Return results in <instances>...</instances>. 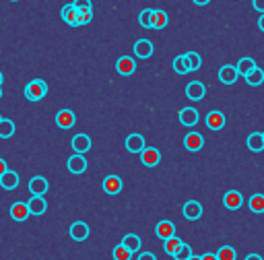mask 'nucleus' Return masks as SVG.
<instances>
[{"label": "nucleus", "mask_w": 264, "mask_h": 260, "mask_svg": "<svg viewBox=\"0 0 264 260\" xmlns=\"http://www.w3.org/2000/svg\"><path fill=\"white\" fill-rule=\"evenodd\" d=\"M48 93V83L41 79H33L31 83H27L25 87V97L29 101H41Z\"/></svg>", "instance_id": "obj_1"}, {"label": "nucleus", "mask_w": 264, "mask_h": 260, "mask_svg": "<svg viewBox=\"0 0 264 260\" xmlns=\"http://www.w3.org/2000/svg\"><path fill=\"white\" fill-rule=\"evenodd\" d=\"M205 95H207V87H205L201 81H192V83L186 85V97H188V99L201 101Z\"/></svg>", "instance_id": "obj_2"}, {"label": "nucleus", "mask_w": 264, "mask_h": 260, "mask_svg": "<svg viewBox=\"0 0 264 260\" xmlns=\"http://www.w3.org/2000/svg\"><path fill=\"white\" fill-rule=\"evenodd\" d=\"M239 73H237V67H233V64H223L221 69H219V81H221L223 85H233L237 81Z\"/></svg>", "instance_id": "obj_3"}, {"label": "nucleus", "mask_w": 264, "mask_h": 260, "mask_svg": "<svg viewBox=\"0 0 264 260\" xmlns=\"http://www.w3.org/2000/svg\"><path fill=\"white\" fill-rule=\"evenodd\" d=\"M141 161L147 165V167H155L159 161H161V153L157 147H145V151L141 153Z\"/></svg>", "instance_id": "obj_4"}, {"label": "nucleus", "mask_w": 264, "mask_h": 260, "mask_svg": "<svg viewBox=\"0 0 264 260\" xmlns=\"http://www.w3.org/2000/svg\"><path fill=\"white\" fill-rule=\"evenodd\" d=\"M62 19L66 21V25H71V27H81L79 25V9L71 3V5H64L62 11H60Z\"/></svg>", "instance_id": "obj_5"}, {"label": "nucleus", "mask_w": 264, "mask_h": 260, "mask_svg": "<svg viewBox=\"0 0 264 260\" xmlns=\"http://www.w3.org/2000/svg\"><path fill=\"white\" fill-rule=\"evenodd\" d=\"M145 137L143 135H128L126 137V151L128 153H143L145 151Z\"/></svg>", "instance_id": "obj_6"}, {"label": "nucleus", "mask_w": 264, "mask_h": 260, "mask_svg": "<svg viewBox=\"0 0 264 260\" xmlns=\"http://www.w3.org/2000/svg\"><path fill=\"white\" fill-rule=\"evenodd\" d=\"M182 213H184V217L188 221H196V219H201V217H203V205L198 201H188L184 205Z\"/></svg>", "instance_id": "obj_7"}, {"label": "nucleus", "mask_w": 264, "mask_h": 260, "mask_svg": "<svg viewBox=\"0 0 264 260\" xmlns=\"http://www.w3.org/2000/svg\"><path fill=\"white\" fill-rule=\"evenodd\" d=\"M48 188H50L48 180L41 178V176H35V178H31V182H29V192H31V197H43V194L48 192Z\"/></svg>", "instance_id": "obj_8"}, {"label": "nucleus", "mask_w": 264, "mask_h": 260, "mask_svg": "<svg viewBox=\"0 0 264 260\" xmlns=\"http://www.w3.org/2000/svg\"><path fill=\"white\" fill-rule=\"evenodd\" d=\"M116 71H118L120 75H124V77H130L132 73L137 71V62H135V58H130V56H122V58H118V62H116Z\"/></svg>", "instance_id": "obj_9"}, {"label": "nucleus", "mask_w": 264, "mask_h": 260, "mask_svg": "<svg viewBox=\"0 0 264 260\" xmlns=\"http://www.w3.org/2000/svg\"><path fill=\"white\" fill-rule=\"evenodd\" d=\"M223 205L229 211H237V209H241V205H244V197H241V192H237V190H229L223 197Z\"/></svg>", "instance_id": "obj_10"}, {"label": "nucleus", "mask_w": 264, "mask_h": 260, "mask_svg": "<svg viewBox=\"0 0 264 260\" xmlns=\"http://www.w3.org/2000/svg\"><path fill=\"white\" fill-rule=\"evenodd\" d=\"M203 145H205V137H203L201 133H190V135L184 137V147H186L188 151H192V153L201 151Z\"/></svg>", "instance_id": "obj_11"}, {"label": "nucleus", "mask_w": 264, "mask_h": 260, "mask_svg": "<svg viewBox=\"0 0 264 260\" xmlns=\"http://www.w3.org/2000/svg\"><path fill=\"white\" fill-rule=\"evenodd\" d=\"M75 122H77V116H75V112H71V110H60V112L56 114V124H58V128L69 130V128L75 126Z\"/></svg>", "instance_id": "obj_12"}, {"label": "nucleus", "mask_w": 264, "mask_h": 260, "mask_svg": "<svg viewBox=\"0 0 264 260\" xmlns=\"http://www.w3.org/2000/svg\"><path fill=\"white\" fill-rule=\"evenodd\" d=\"M71 145H73V151L85 155L87 151H91V137L89 135H75V139H73Z\"/></svg>", "instance_id": "obj_13"}, {"label": "nucleus", "mask_w": 264, "mask_h": 260, "mask_svg": "<svg viewBox=\"0 0 264 260\" xmlns=\"http://www.w3.org/2000/svg\"><path fill=\"white\" fill-rule=\"evenodd\" d=\"M135 56L141 60H147L153 56V41L151 39H139L135 43Z\"/></svg>", "instance_id": "obj_14"}, {"label": "nucleus", "mask_w": 264, "mask_h": 260, "mask_svg": "<svg viewBox=\"0 0 264 260\" xmlns=\"http://www.w3.org/2000/svg\"><path fill=\"white\" fill-rule=\"evenodd\" d=\"M71 237L75 242H85L89 237V225L83 223V221H77L71 225Z\"/></svg>", "instance_id": "obj_15"}, {"label": "nucleus", "mask_w": 264, "mask_h": 260, "mask_svg": "<svg viewBox=\"0 0 264 260\" xmlns=\"http://www.w3.org/2000/svg\"><path fill=\"white\" fill-rule=\"evenodd\" d=\"M66 167H69L71 173H83V171L87 169V159H85V155H81V153L73 155V157L69 159V163H66Z\"/></svg>", "instance_id": "obj_16"}, {"label": "nucleus", "mask_w": 264, "mask_h": 260, "mask_svg": "<svg viewBox=\"0 0 264 260\" xmlns=\"http://www.w3.org/2000/svg\"><path fill=\"white\" fill-rule=\"evenodd\" d=\"M29 207H27V203H15L13 207H11V217L15 221H25V219H29Z\"/></svg>", "instance_id": "obj_17"}, {"label": "nucleus", "mask_w": 264, "mask_h": 260, "mask_svg": "<svg viewBox=\"0 0 264 260\" xmlns=\"http://www.w3.org/2000/svg\"><path fill=\"white\" fill-rule=\"evenodd\" d=\"M225 116H223V112H209L207 114V126L211 128V130H221L223 126H225Z\"/></svg>", "instance_id": "obj_18"}, {"label": "nucleus", "mask_w": 264, "mask_h": 260, "mask_svg": "<svg viewBox=\"0 0 264 260\" xmlns=\"http://www.w3.org/2000/svg\"><path fill=\"white\" fill-rule=\"evenodd\" d=\"M27 207H29L31 215H43V213L48 211V203L43 201V197H31L27 201Z\"/></svg>", "instance_id": "obj_19"}, {"label": "nucleus", "mask_w": 264, "mask_h": 260, "mask_svg": "<svg viewBox=\"0 0 264 260\" xmlns=\"http://www.w3.org/2000/svg\"><path fill=\"white\" fill-rule=\"evenodd\" d=\"M0 186H3L5 190H15L19 186V173L17 171H5L3 176H0Z\"/></svg>", "instance_id": "obj_20"}, {"label": "nucleus", "mask_w": 264, "mask_h": 260, "mask_svg": "<svg viewBox=\"0 0 264 260\" xmlns=\"http://www.w3.org/2000/svg\"><path fill=\"white\" fill-rule=\"evenodd\" d=\"M155 233H157V237H161V240H169V237L175 235V225L171 221H159L157 227H155Z\"/></svg>", "instance_id": "obj_21"}, {"label": "nucleus", "mask_w": 264, "mask_h": 260, "mask_svg": "<svg viewBox=\"0 0 264 260\" xmlns=\"http://www.w3.org/2000/svg\"><path fill=\"white\" fill-rule=\"evenodd\" d=\"M122 188H124V184H122V180L118 176H107L103 180V190L107 194H118V192H122Z\"/></svg>", "instance_id": "obj_22"}, {"label": "nucleus", "mask_w": 264, "mask_h": 260, "mask_svg": "<svg viewBox=\"0 0 264 260\" xmlns=\"http://www.w3.org/2000/svg\"><path fill=\"white\" fill-rule=\"evenodd\" d=\"M248 149L254 151V153H260V151H264V135L262 133H252L246 141Z\"/></svg>", "instance_id": "obj_23"}, {"label": "nucleus", "mask_w": 264, "mask_h": 260, "mask_svg": "<svg viewBox=\"0 0 264 260\" xmlns=\"http://www.w3.org/2000/svg\"><path fill=\"white\" fill-rule=\"evenodd\" d=\"M180 122L184 126H196L198 124V112L194 110V107H184V110L180 112Z\"/></svg>", "instance_id": "obj_24"}, {"label": "nucleus", "mask_w": 264, "mask_h": 260, "mask_svg": "<svg viewBox=\"0 0 264 260\" xmlns=\"http://www.w3.org/2000/svg\"><path fill=\"white\" fill-rule=\"evenodd\" d=\"M235 67H237V73L241 75V77H246L248 73H252L254 69H256V62H254V58H239V62L235 64Z\"/></svg>", "instance_id": "obj_25"}, {"label": "nucleus", "mask_w": 264, "mask_h": 260, "mask_svg": "<svg viewBox=\"0 0 264 260\" xmlns=\"http://www.w3.org/2000/svg\"><path fill=\"white\" fill-rule=\"evenodd\" d=\"M169 23V19H167V13L157 9V11H153V29H163L167 27Z\"/></svg>", "instance_id": "obj_26"}, {"label": "nucleus", "mask_w": 264, "mask_h": 260, "mask_svg": "<svg viewBox=\"0 0 264 260\" xmlns=\"http://www.w3.org/2000/svg\"><path fill=\"white\" fill-rule=\"evenodd\" d=\"M122 244H124L130 252H137V250H141V246H143L141 237H139L137 233H126V235H124V240H122Z\"/></svg>", "instance_id": "obj_27"}, {"label": "nucleus", "mask_w": 264, "mask_h": 260, "mask_svg": "<svg viewBox=\"0 0 264 260\" xmlns=\"http://www.w3.org/2000/svg\"><path fill=\"white\" fill-rule=\"evenodd\" d=\"M244 79H246V83H248L250 87H258V85H262V83H264V71L256 67V69H254L252 73H248Z\"/></svg>", "instance_id": "obj_28"}, {"label": "nucleus", "mask_w": 264, "mask_h": 260, "mask_svg": "<svg viewBox=\"0 0 264 260\" xmlns=\"http://www.w3.org/2000/svg\"><path fill=\"white\" fill-rule=\"evenodd\" d=\"M15 135V122L9 118L0 120V139H11Z\"/></svg>", "instance_id": "obj_29"}, {"label": "nucleus", "mask_w": 264, "mask_h": 260, "mask_svg": "<svg viewBox=\"0 0 264 260\" xmlns=\"http://www.w3.org/2000/svg\"><path fill=\"white\" fill-rule=\"evenodd\" d=\"M182 244H184V242L180 240V237H175V235H173V237H169V240H163V250H165L169 256H173L175 252L180 250Z\"/></svg>", "instance_id": "obj_30"}, {"label": "nucleus", "mask_w": 264, "mask_h": 260, "mask_svg": "<svg viewBox=\"0 0 264 260\" xmlns=\"http://www.w3.org/2000/svg\"><path fill=\"white\" fill-rule=\"evenodd\" d=\"M248 205L252 213H264V194H252Z\"/></svg>", "instance_id": "obj_31"}, {"label": "nucleus", "mask_w": 264, "mask_h": 260, "mask_svg": "<svg viewBox=\"0 0 264 260\" xmlns=\"http://www.w3.org/2000/svg\"><path fill=\"white\" fill-rule=\"evenodd\" d=\"M184 56H186V62H188V69L190 71H198V69H201L203 58H201V54H198V52H186Z\"/></svg>", "instance_id": "obj_32"}, {"label": "nucleus", "mask_w": 264, "mask_h": 260, "mask_svg": "<svg viewBox=\"0 0 264 260\" xmlns=\"http://www.w3.org/2000/svg\"><path fill=\"white\" fill-rule=\"evenodd\" d=\"M139 23L143 29H153V9H145L139 15Z\"/></svg>", "instance_id": "obj_33"}, {"label": "nucleus", "mask_w": 264, "mask_h": 260, "mask_svg": "<svg viewBox=\"0 0 264 260\" xmlns=\"http://www.w3.org/2000/svg\"><path fill=\"white\" fill-rule=\"evenodd\" d=\"M173 71L178 73V75H186V73H190V69H188V62H186V56H184V54L173 58Z\"/></svg>", "instance_id": "obj_34"}, {"label": "nucleus", "mask_w": 264, "mask_h": 260, "mask_svg": "<svg viewBox=\"0 0 264 260\" xmlns=\"http://www.w3.org/2000/svg\"><path fill=\"white\" fill-rule=\"evenodd\" d=\"M132 254H135V252H130L124 244H120V246L114 248V260H130Z\"/></svg>", "instance_id": "obj_35"}, {"label": "nucleus", "mask_w": 264, "mask_h": 260, "mask_svg": "<svg viewBox=\"0 0 264 260\" xmlns=\"http://www.w3.org/2000/svg\"><path fill=\"white\" fill-rule=\"evenodd\" d=\"M217 258L219 260H235V250L231 246H221L217 252Z\"/></svg>", "instance_id": "obj_36"}, {"label": "nucleus", "mask_w": 264, "mask_h": 260, "mask_svg": "<svg viewBox=\"0 0 264 260\" xmlns=\"http://www.w3.org/2000/svg\"><path fill=\"white\" fill-rule=\"evenodd\" d=\"M93 19V9H79V25H89Z\"/></svg>", "instance_id": "obj_37"}, {"label": "nucleus", "mask_w": 264, "mask_h": 260, "mask_svg": "<svg viewBox=\"0 0 264 260\" xmlns=\"http://www.w3.org/2000/svg\"><path fill=\"white\" fill-rule=\"evenodd\" d=\"M190 256H192V248H190L188 244H182V246H180V250L173 254V258H175V260H188Z\"/></svg>", "instance_id": "obj_38"}, {"label": "nucleus", "mask_w": 264, "mask_h": 260, "mask_svg": "<svg viewBox=\"0 0 264 260\" xmlns=\"http://www.w3.org/2000/svg\"><path fill=\"white\" fill-rule=\"evenodd\" d=\"M73 5H75L77 9H93L91 0H73Z\"/></svg>", "instance_id": "obj_39"}, {"label": "nucleus", "mask_w": 264, "mask_h": 260, "mask_svg": "<svg viewBox=\"0 0 264 260\" xmlns=\"http://www.w3.org/2000/svg\"><path fill=\"white\" fill-rule=\"evenodd\" d=\"M137 260H157V256L153 254V252H141V256Z\"/></svg>", "instance_id": "obj_40"}, {"label": "nucleus", "mask_w": 264, "mask_h": 260, "mask_svg": "<svg viewBox=\"0 0 264 260\" xmlns=\"http://www.w3.org/2000/svg\"><path fill=\"white\" fill-rule=\"evenodd\" d=\"M252 7H254L258 13H264V0H252Z\"/></svg>", "instance_id": "obj_41"}, {"label": "nucleus", "mask_w": 264, "mask_h": 260, "mask_svg": "<svg viewBox=\"0 0 264 260\" xmlns=\"http://www.w3.org/2000/svg\"><path fill=\"white\" fill-rule=\"evenodd\" d=\"M5 171H9V165H7V161H5V159H0V176H3Z\"/></svg>", "instance_id": "obj_42"}, {"label": "nucleus", "mask_w": 264, "mask_h": 260, "mask_svg": "<svg viewBox=\"0 0 264 260\" xmlns=\"http://www.w3.org/2000/svg\"><path fill=\"white\" fill-rule=\"evenodd\" d=\"M258 29L264 33V13H262V15H260V19H258Z\"/></svg>", "instance_id": "obj_43"}, {"label": "nucleus", "mask_w": 264, "mask_h": 260, "mask_svg": "<svg viewBox=\"0 0 264 260\" xmlns=\"http://www.w3.org/2000/svg\"><path fill=\"white\" fill-rule=\"evenodd\" d=\"M192 3H194V5H198V7H207V5L211 3V0H192Z\"/></svg>", "instance_id": "obj_44"}, {"label": "nucleus", "mask_w": 264, "mask_h": 260, "mask_svg": "<svg viewBox=\"0 0 264 260\" xmlns=\"http://www.w3.org/2000/svg\"><path fill=\"white\" fill-rule=\"evenodd\" d=\"M246 260H262V256L260 254H248Z\"/></svg>", "instance_id": "obj_45"}, {"label": "nucleus", "mask_w": 264, "mask_h": 260, "mask_svg": "<svg viewBox=\"0 0 264 260\" xmlns=\"http://www.w3.org/2000/svg\"><path fill=\"white\" fill-rule=\"evenodd\" d=\"M203 260H219V258H217V254H205Z\"/></svg>", "instance_id": "obj_46"}, {"label": "nucleus", "mask_w": 264, "mask_h": 260, "mask_svg": "<svg viewBox=\"0 0 264 260\" xmlns=\"http://www.w3.org/2000/svg\"><path fill=\"white\" fill-rule=\"evenodd\" d=\"M188 260H203V256H194V254H192V256L188 258Z\"/></svg>", "instance_id": "obj_47"}, {"label": "nucleus", "mask_w": 264, "mask_h": 260, "mask_svg": "<svg viewBox=\"0 0 264 260\" xmlns=\"http://www.w3.org/2000/svg\"><path fill=\"white\" fill-rule=\"evenodd\" d=\"M3 81H5V75H3V73H0V85H3Z\"/></svg>", "instance_id": "obj_48"}, {"label": "nucleus", "mask_w": 264, "mask_h": 260, "mask_svg": "<svg viewBox=\"0 0 264 260\" xmlns=\"http://www.w3.org/2000/svg\"><path fill=\"white\" fill-rule=\"evenodd\" d=\"M0 99H3V87H0Z\"/></svg>", "instance_id": "obj_49"}, {"label": "nucleus", "mask_w": 264, "mask_h": 260, "mask_svg": "<svg viewBox=\"0 0 264 260\" xmlns=\"http://www.w3.org/2000/svg\"><path fill=\"white\" fill-rule=\"evenodd\" d=\"M0 120H3V116H0Z\"/></svg>", "instance_id": "obj_50"}, {"label": "nucleus", "mask_w": 264, "mask_h": 260, "mask_svg": "<svg viewBox=\"0 0 264 260\" xmlns=\"http://www.w3.org/2000/svg\"><path fill=\"white\" fill-rule=\"evenodd\" d=\"M262 135H264V133H262Z\"/></svg>", "instance_id": "obj_51"}]
</instances>
